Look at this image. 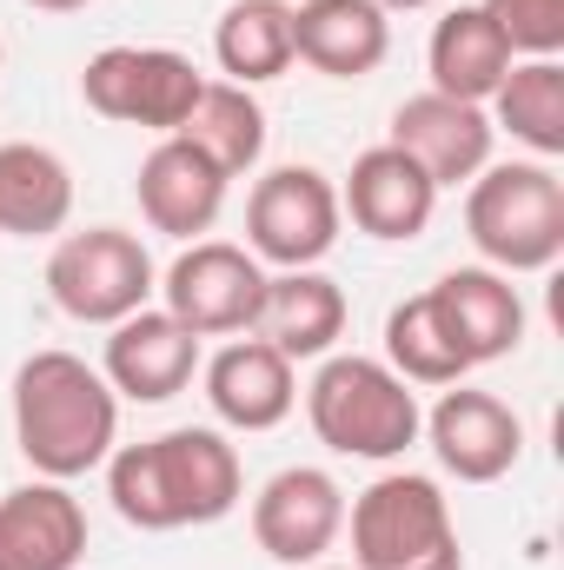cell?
<instances>
[{
  "label": "cell",
  "mask_w": 564,
  "mask_h": 570,
  "mask_svg": "<svg viewBox=\"0 0 564 570\" xmlns=\"http://www.w3.org/2000/svg\"><path fill=\"white\" fill-rule=\"evenodd\" d=\"M339 186L319 173V166H273L253 179V199H246V253L260 266H280V273H305L319 266L332 246H339Z\"/></svg>",
  "instance_id": "8"
},
{
  "label": "cell",
  "mask_w": 564,
  "mask_h": 570,
  "mask_svg": "<svg viewBox=\"0 0 564 570\" xmlns=\"http://www.w3.org/2000/svg\"><path fill=\"white\" fill-rule=\"evenodd\" d=\"M80 558H87V504L67 484L33 478L0 498V570H74Z\"/></svg>",
  "instance_id": "18"
},
{
  "label": "cell",
  "mask_w": 564,
  "mask_h": 570,
  "mask_svg": "<svg viewBox=\"0 0 564 570\" xmlns=\"http://www.w3.org/2000/svg\"><path fill=\"white\" fill-rule=\"evenodd\" d=\"M0 60H7V47H0Z\"/></svg>",
  "instance_id": "31"
},
{
  "label": "cell",
  "mask_w": 564,
  "mask_h": 570,
  "mask_svg": "<svg viewBox=\"0 0 564 570\" xmlns=\"http://www.w3.org/2000/svg\"><path fill=\"white\" fill-rule=\"evenodd\" d=\"M305 419L312 438L339 458H366V464H392L419 444L425 405L419 392L366 352H325L312 385H305Z\"/></svg>",
  "instance_id": "3"
},
{
  "label": "cell",
  "mask_w": 564,
  "mask_h": 570,
  "mask_svg": "<svg viewBox=\"0 0 564 570\" xmlns=\"http://www.w3.org/2000/svg\"><path fill=\"white\" fill-rule=\"evenodd\" d=\"M200 372H206V405H213V419L233 431H273L292 419V405H299V372H292V358L273 352L266 338H253V332H240L233 345H220L213 358H200Z\"/></svg>",
  "instance_id": "16"
},
{
  "label": "cell",
  "mask_w": 564,
  "mask_h": 570,
  "mask_svg": "<svg viewBox=\"0 0 564 570\" xmlns=\"http://www.w3.org/2000/svg\"><path fill=\"white\" fill-rule=\"evenodd\" d=\"M13 444L33 478L74 484L120 444V392L80 352H27L13 372Z\"/></svg>",
  "instance_id": "2"
},
{
  "label": "cell",
  "mask_w": 564,
  "mask_h": 570,
  "mask_svg": "<svg viewBox=\"0 0 564 570\" xmlns=\"http://www.w3.org/2000/svg\"><path fill=\"white\" fill-rule=\"evenodd\" d=\"M253 538L273 564H325V551L346 538V484L319 464H285L253 498Z\"/></svg>",
  "instance_id": "10"
},
{
  "label": "cell",
  "mask_w": 564,
  "mask_h": 570,
  "mask_svg": "<svg viewBox=\"0 0 564 570\" xmlns=\"http://www.w3.org/2000/svg\"><path fill=\"white\" fill-rule=\"evenodd\" d=\"M107 498L134 531H186L233 518L246 498V471L226 431L179 425L146 444H120L107 458Z\"/></svg>",
  "instance_id": "1"
},
{
  "label": "cell",
  "mask_w": 564,
  "mask_h": 570,
  "mask_svg": "<svg viewBox=\"0 0 564 570\" xmlns=\"http://www.w3.org/2000/svg\"><path fill=\"white\" fill-rule=\"evenodd\" d=\"M386 365L406 379V385H465V352L451 345V332H445V318H438V305H431V292H412V298H399L392 312H386Z\"/></svg>",
  "instance_id": "26"
},
{
  "label": "cell",
  "mask_w": 564,
  "mask_h": 570,
  "mask_svg": "<svg viewBox=\"0 0 564 570\" xmlns=\"http://www.w3.org/2000/svg\"><path fill=\"white\" fill-rule=\"evenodd\" d=\"M179 140L200 146L226 179L253 173L266 159V107L253 100V87H233V80H206V94L193 100Z\"/></svg>",
  "instance_id": "25"
},
{
  "label": "cell",
  "mask_w": 564,
  "mask_h": 570,
  "mask_svg": "<svg viewBox=\"0 0 564 570\" xmlns=\"http://www.w3.org/2000/svg\"><path fill=\"white\" fill-rule=\"evenodd\" d=\"M74 219V166L40 140L0 146V239H54Z\"/></svg>",
  "instance_id": "21"
},
{
  "label": "cell",
  "mask_w": 564,
  "mask_h": 570,
  "mask_svg": "<svg viewBox=\"0 0 564 570\" xmlns=\"http://www.w3.org/2000/svg\"><path fill=\"white\" fill-rule=\"evenodd\" d=\"M305 570H352V564H305Z\"/></svg>",
  "instance_id": "30"
},
{
  "label": "cell",
  "mask_w": 564,
  "mask_h": 570,
  "mask_svg": "<svg viewBox=\"0 0 564 570\" xmlns=\"http://www.w3.org/2000/svg\"><path fill=\"white\" fill-rule=\"evenodd\" d=\"M392 53V13L372 0H299L292 7V60L325 80H366Z\"/></svg>",
  "instance_id": "19"
},
{
  "label": "cell",
  "mask_w": 564,
  "mask_h": 570,
  "mask_svg": "<svg viewBox=\"0 0 564 570\" xmlns=\"http://www.w3.org/2000/svg\"><path fill=\"white\" fill-rule=\"evenodd\" d=\"M166 312L193 332V338H240L260 325L266 305V266L233 246V239H193L173 266H166Z\"/></svg>",
  "instance_id": "9"
},
{
  "label": "cell",
  "mask_w": 564,
  "mask_h": 570,
  "mask_svg": "<svg viewBox=\"0 0 564 570\" xmlns=\"http://www.w3.org/2000/svg\"><path fill=\"white\" fill-rule=\"evenodd\" d=\"M485 20L505 33L512 60H558L564 47V0H478Z\"/></svg>",
  "instance_id": "27"
},
{
  "label": "cell",
  "mask_w": 564,
  "mask_h": 570,
  "mask_svg": "<svg viewBox=\"0 0 564 570\" xmlns=\"http://www.w3.org/2000/svg\"><path fill=\"white\" fill-rule=\"evenodd\" d=\"M492 114L471 107V100H445V94H412L399 100L392 114V146L412 153L425 166V179L445 193V186H471L485 166H492Z\"/></svg>",
  "instance_id": "14"
},
{
  "label": "cell",
  "mask_w": 564,
  "mask_h": 570,
  "mask_svg": "<svg viewBox=\"0 0 564 570\" xmlns=\"http://www.w3.org/2000/svg\"><path fill=\"white\" fill-rule=\"evenodd\" d=\"M253 338H266L292 365L299 358H325L346 338V292H339V279H325L319 266H305V273H266V305H260Z\"/></svg>",
  "instance_id": "20"
},
{
  "label": "cell",
  "mask_w": 564,
  "mask_h": 570,
  "mask_svg": "<svg viewBox=\"0 0 564 570\" xmlns=\"http://www.w3.org/2000/svg\"><path fill=\"white\" fill-rule=\"evenodd\" d=\"M492 134H512L532 159L564 153V67L558 60H512L498 94L485 100Z\"/></svg>",
  "instance_id": "23"
},
{
  "label": "cell",
  "mask_w": 564,
  "mask_h": 570,
  "mask_svg": "<svg viewBox=\"0 0 564 570\" xmlns=\"http://www.w3.org/2000/svg\"><path fill=\"white\" fill-rule=\"evenodd\" d=\"M425 292H431V305H438V318H445V332H451V345L465 352L471 372L498 365V358H512L525 345V298H518L512 273L458 266V273H445Z\"/></svg>",
  "instance_id": "17"
},
{
  "label": "cell",
  "mask_w": 564,
  "mask_h": 570,
  "mask_svg": "<svg viewBox=\"0 0 564 570\" xmlns=\"http://www.w3.org/2000/svg\"><path fill=\"white\" fill-rule=\"evenodd\" d=\"M419 431L438 458V471L458 484H498L525 458V419L505 399L471 392V385H445Z\"/></svg>",
  "instance_id": "11"
},
{
  "label": "cell",
  "mask_w": 564,
  "mask_h": 570,
  "mask_svg": "<svg viewBox=\"0 0 564 570\" xmlns=\"http://www.w3.org/2000/svg\"><path fill=\"white\" fill-rule=\"evenodd\" d=\"M20 7H33V13H80V7H94V0H20Z\"/></svg>",
  "instance_id": "28"
},
{
  "label": "cell",
  "mask_w": 564,
  "mask_h": 570,
  "mask_svg": "<svg viewBox=\"0 0 564 570\" xmlns=\"http://www.w3.org/2000/svg\"><path fill=\"white\" fill-rule=\"evenodd\" d=\"M213 60L233 87H266L292 67V0H233L213 27Z\"/></svg>",
  "instance_id": "24"
},
{
  "label": "cell",
  "mask_w": 564,
  "mask_h": 570,
  "mask_svg": "<svg viewBox=\"0 0 564 570\" xmlns=\"http://www.w3.org/2000/svg\"><path fill=\"white\" fill-rule=\"evenodd\" d=\"M372 7H386V13H419V7H431V0H372Z\"/></svg>",
  "instance_id": "29"
},
{
  "label": "cell",
  "mask_w": 564,
  "mask_h": 570,
  "mask_svg": "<svg viewBox=\"0 0 564 570\" xmlns=\"http://www.w3.org/2000/svg\"><path fill=\"white\" fill-rule=\"evenodd\" d=\"M425 73H431V94L485 107L498 94V80L512 73V47L485 20V7H451L425 40Z\"/></svg>",
  "instance_id": "22"
},
{
  "label": "cell",
  "mask_w": 564,
  "mask_h": 570,
  "mask_svg": "<svg viewBox=\"0 0 564 570\" xmlns=\"http://www.w3.org/2000/svg\"><path fill=\"white\" fill-rule=\"evenodd\" d=\"M226 173L200 153V146H186L179 134H166V140H153V153L140 159V179H134V199H140V219L153 233H166V239H200V233H213V219L226 213Z\"/></svg>",
  "instance_id": "15"
},
{
  "label": "cell",
  "mask_w": 564,
  "mask_h": 570,
  "mask_svg": "<svg viewBox=\"0 0 564 570\" xmlns=\"http://www.w3.org/2000/svg\"><path fill=\"white\" fill-rule=\"evenodd\" d=\"M47 292L74 325H120L159 292V273L140 233L87 226V233H60V246L47 253Z\"/></svg>",
  "instance_id": "6"
},
{
  "label": "cell",
  "mask_w": 564,
  "mask_h": 570,
  "mask_svg": "<svg viewBox=\"0 0 564 570\" xmlns=\"http://www.w3.org/2000/svg\"><path fill=\"white\" fill-rule=\"evenodd\" d=\"M107 358H100V379L134 399V405H166L193 385L200 372V338L166 312V305H140L134 318L107 325Z\"/></svg>",
  "instance_id": "12"
},
{
  "label": "cell",
  "mask_w": 564,
  "mask_h": 570,
  "mask_svg": "<svg viewBox=\"0 0 564 570\" xmlns=\"http://www.w3.org/2000/svg\"><path fill=\"white\" fill-rule=\"evenodd\" d=\"M200 94H206V73L173 47H100L87 60V73H80V100L100 120L146 127L159 140L186 127Z\"/></svg>",
  "instance_id": "7"
},
{
  "label": "cell",
  "mask_w": 564,
  "mask_h": 570,
  "mask_svg": "<svg viewBox=\"0 0 564 570\" xmlns=\"http://www.w3.org/2000/svg\"><path fill=\"white\" fill-rule=\"evenodd\" d=\"M465 239L492 273H552L564 259V179L552 159H492L465 193Z\"/></svg>",
  "instance_id": "4"
},
{
  "label": "cell",
  "mask_w": 564,
  "mask_h": 570,
  "mask_svg": "<svg viewBox=\"0 0 564 570\" xmlns=\"http://www.w3.org/2000/svg\"><path fill=\"white\" fill-rule=\"evenodd\" d=\"M339 213L366 233V239H386V246H399V239H419L425 226H431V213H438V186L425 179V166L412 153H399V146H366L359 159H352V173H346V186H339Z\"/></svg>",
  "instance_id": "13"
},
{
  "label": "cell",
  "mask_w": 564,
  "mask_h": 570,
  "mask_svg": "<svg viewBox=\"0 0 564 570\" xmlns=\"http://www.w3.org/2000/svg\"><path fill=\"white\" fill-rule=\"evenodd\" d=\"M352 570H465L451 498L425 471H386L346 504Z\"/></svg>",
  "instance_id": "5"
}]
</instances>
